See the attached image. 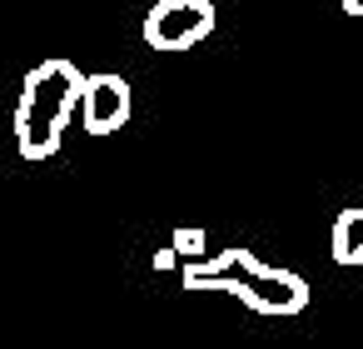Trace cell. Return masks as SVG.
Here are the masks:
<instances>
[{"label": "cell", "instance_id": "cell-7", "mask_svg": "<svg viewBox=\"0 0 363 349\" xmlns=\"http://www.w3.org/2000/svg\"><path fill=\"white\" fill-rule=\"evenodd\" d=\"M343 16H353V21H363V0H343Z\"/></svg>", "mask_w": 363, "mask_h": 349}, {"label": "cell", "instance_id": "cell-5", "mask_svg": "<svg viewBox=\"0 0 363 349\" xmlns=\"http://www.w3.org/2000/svg\"><path fill=\"white\" fill-rule=\"evenodd\" d=\"M328 249H333L338 264H363V205H348V210L333 220Z\"/></svg>", "mask_w": 363, "mask_h": 349}, {"label": "cell", "instance_id": "cell-3", "mask_svg": "<svg viewBox=\"0 0 363 349\" xmlns=\"http://www.w3.org/2000/svg\"><path fill=\"white\" fill-rule=\"evenodd\" d=\"M214 26V0H155L145 16V45L160 55H184L199 41H209Z\"/></svg>", "mask_w": 363, "mask_h": 349}, {"label": "cell", "instance_id": "cell-2", "mask_svg": "<svg viewBox=\"0 0 363 349\" xmlns=\"http://www.w3.org/2000/svg\"><path fill=\"white\" fill-rule=\"evenodd\" d=\"M80 95H85V75L70 60H40L16 100V145L26 160H50L70 130V120L80 115Z\"/></svg>", "mask_w": 363, "mask_h": 349}, {"label": "cell", "instance_id": "cell-4", "mask_svg": "<svg viewBox=\"0 0 363 349\" xmlns=\"http://www.w3.org/2000/svg\"><path fill=\"white\" fill-rule=\"evenodd\" d=\"M130 80L125 75H85V95H80V125L85 135H115L125 120H130Z\"/></svg>", "mask_w": 363, "mask_h": 349}, {"label": "cell", "instance_id": "cell-6", "mask_svg": "<svg viewBox=\"0 0 363 349\" xmlns=\"http://www.w3.org/2000/svg\"><path fill=\"white\" fill-rule=\"evenodd\" d=\"M174 249H179V259L189 264V259H204V230H174Z\"/></svg>", "mask_w": 363, "mask_h": 349}, {"label": "cell", "instance_id": "cell-1", "mask_svg": "<svg viewBox=\"0 0 363 349\" xmlns=\"http://www.w3.org/2000/svg\"><path fill=\"white\" fill-rule=\"evenodd\" d=\"M184 289H219L244 299L254 314H298L308 304V279L294 269H274L249 249H224L184 264Z\"/></svg>", "mask_w": 363, "mask_h": 349}]
</instances>
